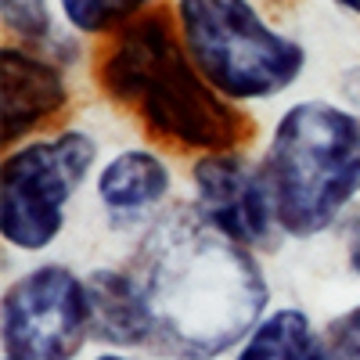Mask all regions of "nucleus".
<instances>
[{
  "mask_svg": "<svg viewBox=\"0 0 360 360\" xmlns=\"http://www.w3.org/2000/svg\"><path fill=\"white\" fill-rule=\"evenodd\" d=\"M259 159L288 242L339 231L360 205V112L328 98L295 101L274 119Z\"/></svg>",
  "mask_w": 360,
  "mask_h": 360,
  "instance_id": "7ed1b4c3",
  "label": "nucleus"
},
{
  "mask_svg": "<svg viewBox=\"0 0 360 360\" xmlns=\"http://www.w3.org/2000/svg\"><path fill=\"white\" fill-rule=\"evenodd\" d=\"M98 83L105 94L141 115V123L162 141L191 152H227L249 137L245 112L224 101L202 79L180 44L176 22L162 15H141L98 62Z\"/></svg>",
  "mask_w": 360,
  "mask_h": 360,
  "instance_id": "f03ea898",
  "label": "nucleus"
},
{
  "mask_svg": "<svg viewBox=\"0 0 360 360\" xmlns=\"http://www.w3.org/2000/svg\"><path fill=\"white\" fill-rule=\"evenodd\" d=\"M0 127H4V148L37 137V130L58 115L69 101L65 69L51 62L44 51L25 44L0 47Z\"/></svg>",
  "mask_w": 360,
  "mask_h": 360,
  "instance_id": "1a4fd4ad",
  "label": "nucleus"
},
{
  "mask_svg": "<svg viewBox=\"0 0 360 360\" xmlns=\"http://www.w3.org/2000/svg\"><path fill=\"white\" fill-rule=\"evenodd\" d=\"M191 195L188 202L198 213L234 238L238 245L252 252H278L281 242H288L278 213H274V195H270L263 159L245 155L242 148L227 152H205L188 169Z\"/></svg>",
  "mask_w": 360,
  "mask_h": 360,
  "instance_id": "0eeeda50",
  "label": "nucleus"
},
{
  "mask_svg": "<svg viewBox=\"0 0 360 360\" xmlns=\"http://www.w3.org/2000/svg\"><path fill=\"white\" fill-rule=\"evenodd\" d=\"M4 29L15 33L25 47H51L54 44V11L47 0H0Z\"/></svg>",
  "mask_w": 360,
  "mask_h": 360,
  "instance_id": "ddd939ff",
  "label": "nucleus"
},
{
  "mask_svg": "<svg viewBox=\"0 0 360 360\" xmlns=\"http://www.w3.org/2000/svg\"><path fill=\"white\" fill-rule=\"evenodd\" d=\"M173 22L202 79L238 108L281 98L307 72V47L252 0H176Z\"/></svg>",
  "mask_w": 360,
  "mask_h": 360,
  "instance_id": "20e7f679",
  "label": "nucleus"
},
{
  "mask_svg": "<svg viewBox=\"0 0 360 360\" xmlns=\"http://www.w3.org/2000/svg\"><path fill=\"white\" fill-rule=\"evenodd\" d=\"M231 360H332L328 332L303 307H270Z\"/></svg>",
  "mask_w": 360,
  "mask_h": 360,
  "instance_id": "9b49d317",
  "label": "nucleus"
},
{
  "mask_svg": "<svg viewBox=\"0 0 360 360\" xmlns=\"http://www.w3.org/2000/svg\"><path fill=\"white\" fill-rule=\"evenodd\" d=\"M328 346H332V360H360V303L335 314L324 324Z\"/></svg>",
  "mask_w": 360,
  "mask_h": 360,
  "instance_id": "4468645a",
  "label": "nucleus"
},
{
  "mask_svg": "<svg viewBox=\"0 0 360 360\" xmlns=\"http://www.w3.org/2000/svg\"><path fill=\"white\" fill-rule=\"evenodd\" d=\"M101 166V144L83 127L37 134L0 159V242L15 256H37L69 227V209Z\"/></svg>",
  "mask_w": 360,
  "mask_h": 360,
  "instance_id": "39448f33",
  "label": "nucleus"
},
{
  "mask_svg": "<svg viewBox=\"0 0 360 360\" xmlns=\"http://www.w3.org/2000/svg\"><path fill=\"white\" fill-rule=\"evenodd\" d=\"M90 360H144V356H137V353H127V349H98Z\"/></svg>",
  "mask_w": 360,
  "mask_h": 360,
  "instance_id": "dca6fc26",
  "label": "nucleus"
},
{
  "mask_svg": "<svg viewBox=\"0 0 360 360\" xmlns=\"http://www.w3.org/2000/svg\"><path fill=\"white\" fill-rule=\"evenodd\" d=\"M339 238H342V256H346L349 274L360 278V205L339 224Z\"/></svg>",
  "mask_w": 360,
  "mask_h": 360,
  "instance_id": "2eb2a0df",
  "label": "nucleus"
},
{
  "mask_svg": "<svg viewBox=\"0 0 360 360\" xmlns=\"http://www.w3.org/2000/svg\"><path fill=\"white\" fill-rule=\"evenodd\" d=\"M90 324L101 349L148 353V310L130 266H90L86 270Z\"/></svg>",
  "mask_w": 360,
  "mask_h": 360,
  "instance_id": "9d476101",
  "label": "nucleus"
},
{
  "mask_svg": "<svg viewBox=\"0 0 360 360\" xmlns=\"http://www.w3.org/2000/svg\"><path fill=\"white\" fill-rule=\"evenodd\" d=\"M173 166L148 144H127L112 152L94 173V202L112 231L144 234L173 205Z\"/></svg>",
  "mask_w": 360,
  "mask_h": 360,
  "instance_id": "6e6552de",
  "label": "nucleus"
},
{
  "mask_svg": "<svg viewBox=\"0 0 360 360\" xmlns=\"http://www.w3.org/2000/svg\"><path fill=\"white\" fill-rule=\"evenodd\" d=\"M152 0H58V15L79 37H108L141 18Z\"/></svg>",
  "mask_w": 360,
  "mask_h": 360,
  "instance_id": "f8f14e48",
  "label": "nucleus"
},
{
  "mask_svg": "<svg viewBox=\"0 0 360 360\" xmlns=\"http://www.w3.org/2000/svg\"><path fill=\"white\" fill-rule=\"evenodd\" d=\"M94 339L86 274L62 259H37L0 295V360H79Z\"/></svg>",
  "mask_w": 360,
  "mask_h": 360,
  "instance_id": "423d86ee",
  "label": "nucleus"
},
{
  "mask_svg": "<svg viewBox=\"0 0 360 360\" xmlns=\"http://www.w3.org/2000/svg\"><path fill=\"white\" fill-rule=\"evenodd\" d=\"M127 266L144 295L155 360H224L270 310L259 252L217 231L188 198L134 238Z\"/></svg>",
  "mask_w": 360,
  "mask_h": 360,
  "instance_id": "f257e3e1",
  "label": "nucleus"
},
{
  "mask_svg": "<svg viewBox=\"0 0 360 360\" xmlns=\"http://www.w3.org/2000/svg\"><path fill=\"white\" fill-rule=\"evenodd\" d=\"M335 8H342L346 15H353V18H360V0H332Z\"/></svg>",
  "mask_w": 360,
  "mask_h": 360,
  "instance_id": "f3484780",
  "label": "nucleus"
}]
</instances>
